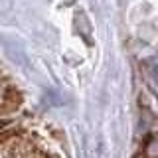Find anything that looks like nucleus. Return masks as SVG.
<instances>
[{
    "instance_id": "nucleus-1",
    "label": "nucleus",
    "mask_w": 158,
    "mask_h": 158,
    "mask_svg": "<svg viewBox=\"0 0 158 158\" xmlns=\"http://www.w3.org/2000/svg\"><path fill=\"white\" fill-rule=\"evenodd\" d=\"M22 103V97H20V93L16 89H6L4 91V109L6 111H14V109H18V105Z\"/></svg>"
},
{
    "instance_id": "nucleus-2",
    "label": "nucleus",
    "mask_w": 158,
    "mask_h": 158,
    "mask_svg": "<svg viewBox=\"0 0 158 158\" xmlns=\"http://www.w3.org/2000/svg\"><path fill=\"white\" fill-rule=\"evenodd\" d=\"M30 158H57L53 152H36L34 156H30Z\"/></svg>"
},
{
    "instance_id": "nucleus-3",
    "label": "nucleus",
    "mask_w": 158,
    "mask_h": 158,
    "mask_svg": "<svg viewBox=\"0 0 158 158\" xmlns=\"http://www.w3.org/2000/svg\"><path fill=\"white\" fill-rule=\"evenodd\" d=\"M152 79H154V83L158 85V67H152Z\"/></svg>"
}]
</instances>
